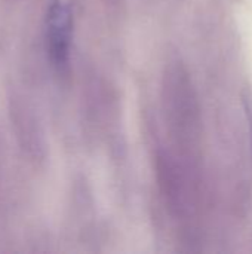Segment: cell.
Returning a JSON list of instances; mask_svg holds the SVG:
<instances>
[{"mask_svg": "<svg viewBox=\"0 0 252 254\" xmlns=\"http://www.w3.org/2000/svg\"><path fill=\"white\" fill-rule=\"evenodd\" d=\"M162 109L172 152L184 162L198 167L202 143L201 110L190 74L180 61L169 63L163 71Z\"/></svg>", "mask_w": 252, "mask_h": 254, "instance_id": "1", "label": "cell"}, {"mask_svg": "<svg viewBox=\"0 0 252 254\" xmlns=\"http://www.w3.org/2000/svg\"><path fill=\"white\" fill-rule=\"evenodd\" d=\"M154 171L168 214L178 226L189 231L199 207V168L184 162L169 149H159L154 156Z\"/></svg>", "mask_w": 252, "mask_h": 254, "instance_id": "2", "label": "cell"}, {"mask_svg": "<svg viewBox=\"0 0 252 254\" xmlns=\"http://www.w3.org/2000/svg\"><path fill=\"white\" fill-rule=\"evenodd\" d=\"M74 15L68 3L52 0L45 16V48L48 60L59 76H67L71 63Z\"/></svg>", "mask_w": 252, "mask_h": 254, "instance_id": "3", "label": "cell"}, {"mask_svg": "<svg viewBox=\"0 0 252 254\" xmlns=\"http://www.w3.org/2000/svg\"><path fill=\"white\" fill-rule=\"evenodd\" d=\"M12 122L16 129V137L19 138L24 149L31 159H42L45 153L43 134L39 129L37 119L33 110L19 100L12 101Z\"/></svg>", "mask_w": 252, "mask_h": 254, "instance_id": "4", "label": "cell"}, {"mask_svg": "<svg viewBox=\"0 0 252 254\" xmlns=\"http://www.w3.org/2000/svg\"><path fill=\"white\" fill-rule=\"evenodd\" d=\"M244 107L247 110V116H248V122H250V128H251L252 144V95H250V94H244Z\"/></svg>", "mask_w": 252, "mask_h": 254, "instance_id": "5", "label": "cell"}]
</instances>
